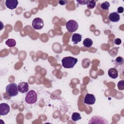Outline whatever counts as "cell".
<instances>
[{
  "mask_svg": "<svg viewBox=\"0 0 124 124\" xmlns=\"http://www.w3.org/2000/svg\"><path fill=\"white\" fill-rule=\"evenodd\" d=\"M78 62V59L71 56L65 57L62 60V65L65 68H72Z\"/></svg>",
  "mask_w": 124,
  "mask_h": 124,
  "instance_id": "cell-1",
  "label": "cell"
},
{
  "mask_svg": "<svg viewBox=\"0 0 124 124\" xmlns=\"http://www.w3.org/2000/svg\"><path fill=\"white\" fill-rule=\"evenodd\" d=\"M82 36L79 33H74L72 37V41L74 44H77L81 41Z\"/></svg>",
  "mask_w": 124,
  "mask_h": 124,
  "instance_id": "cell-12",
  "label": "cell"
},
{
  "mask_svg": "<svg viewBox=\"0 0 124 124\" xmlns=\"http://www.w3.org/2000/svg\"><path fill=\"white\" fill-rule=\"evenodd\" d=\"M117 87L119 90H123L124 89V81L123 80L119 81L117 84Z\"/></svg>",
  "mask_w": 124,
  "mask_h": 124,
  "instance_id": "cell-19",
  "label": "cell"
},
{
  "mask_svg": "<svg viewBox=\"0 0 124 124\" xmlns=\"http://www.w3.org/2000/svg\"><path fill=\"white\" fill-rule=\"evenodd\" d=\"M44 21L40 17L35 18L32 22V26L35 30H41L44 27Z\"/></svg>",
  "mask_w": 124,
  "mask_h": 124,
  "instance_id": "cell-5",
  "label": "cell"
},
{
  "mask_svg": "<svg viewBox=\"0 0 124 124\" xmlns=\"http://www.w3.org/2000/svg\"><path fill=\"white\" fill-rule=\"evenodd\" d=\"M117 13H122L124 12V8L122 6L119 7L117 9Z\"/></svg>",
  "mask_w": 124,
  "mask_h": 124,
  "instance_id": "cell-22",
  "label": "cell"
},
{
  "mask_svg": "<svg viewBox=\"0 0 124 124\" xmlns=\"http://www.w3.org/2000/svg\"><path fill=\"white\" fill-rule=\"evenodd\" d=\"M96 5V1L93 0H89L88 3L87 4V8L89 9H93Z\"/></svg>",
  "mask_w": 124,
  "mask_h": 124,
  "instance_id": "cell-16",
  "label": "cell"
},
{
  "mask_svg": "<svg viewBox=\"0 0 124 124\" xmlns=\"http://www.w3.org/2000/svg\"><path fill=\"white\" fill-rule=\"evenodd\" d=\"M10 111L9 106L4 103H1L0 104V115H6Z\"/></svg>",
  "mask_w": 124,
  "mask_h": 124,
  "instance_id": "cell-8",
  "label": "cell"
},
{
  "mask_svg": "<svg viewBox=\"0 0 124 124\" xmlns=\"http://www.w3.org/2000/svg\"><path fill=\"white\" fill-rule=\"evenodd\" d=\"M89 0H77V2L80 5H85V4H87L88 3V2H89Z\"/></svg>",
  "mask_w": 124,
  "mask_h": 124,
  "instance_id": "cell-20",
  "label": "cell"
},
{
  "mask_svg": "<svg viewBox=\"0 0 124 124\" xmlns=\"http://www.w3.org/2000/svg\"><path fill=\"white\" fill-rule=\"evenodd\" d=\"M66 28L69 32H73L78 30V24L76 21L74 20H70L66 23Z\"/></svg>",
  "mask_w": 124,
  "mask_h": 124,
  "instance_id": "cell-4",
  "label": "cell"
},
{
  "mask_svg": "<svg viewBox=\"0 0 124 124\" xmlns=\"http://www.w3.org/2000/svg\"><path fill=\"white\" fill-rule=\"evenodd\" d=\"M5 44L9 47H12L16 45V41L13 39H8L6 41Z\"/></svg>",
  "mask_w": 124,
  "mask_h": 124,
  "instance_id": "cell-14",
  "label": "cell"
},
{
  "mask_svg": "<svg viewBox=\"0 0 124 124\" xmlns=\"http://www.w3.org/2000/svg\"><path fill=\"white\" fill-rule=\"evenodd\" d=\"M71 118L72 119V120L74 122H76L77 121L79 120L80 119H81L80 114L78 112H74L72 114V117Z\"/></svg>",
  "mask_w": 124,
  "mask_h": 124,
  "instance_id": "cell-15",
  "label": "cell"
},
{
  "mask_svg": "<svg viewBox=\"0 0 124 124\" xmlns=\"http://www.w3.org/2000/svg\"><path fill=\"white\" fill-rule=\"evenodd\" d=\"M67 2H68V1H66V0H60V1H59V4L60 5H64V4H66Z\"/></svg>",
  "mask_w": 124,
  "mask_h": 124,
  "instance_id": "cell-23",
  "label": "cell"
},
{
  "mask_svg": "<svg viewBox=\"0 0 124 124\" xmlns=\"http://www.w3.org/2000/svg\"><path fill=\"white\" fill-rule=\"evenodd\" d=\"M115 63L119 65H121L124 63V59L122 57H118L116 58V59L115 60Z\"/></svg>",
  "mask_w": 124,
  "mask_h": 124,
  "instance_id": "cell-18",
  "label": "cell"
},
{
  "mask_svg": "<svg viewBox=\"0 0 124 124\" xmlns=\"http://www.w3.org/2000/svg\"><path fill=\"white\" fill-rule=\"evenodd\" d=\"M37 93L34 90L30 91L26 95L25 101L29 104H32L37 101Z\"/></svg>",
  "mask_w": 124,
  "mask_h": 124,
  "instance_id": "cell-3",
  "label": "cell"
},
{
  "mask_svg": "<svg viewBox=\"0 0 124 124\" xmlns=\"http://www.w3.org/2000/svg\"><path fill=\"white\" fill-rule=\"evenodd\" d=\"M29 89V84L26 82H21L17 85V89L19 92L24 93H27Z\"/></svg>",
  "mask_w": 124,
  "mask_h": 124,
  "instance_id": "cell-6",
  "label": "cell"
},
{
  "mask_svg": "<svg viewBox=\"0 0 124 124\" xmlns=\"http://www.w3.org/2000/svg\"><path fill=\"white\" fill-rule=\"evenodd\" d=\"M6 92L10 97L16 96L18 94L17 85L15 83H11L6 87Z\"/></svg>",
  "mask_w": 124,
  "mask_h": 124,
  "instance_id": "cell-2",
  "label": "cell"
},
{
  "mask_svg": "<svg viewBox=\"0 0 124 124\" xmlns=\"http://www.w3.org/2000/svg\"><path fill=\"white\" fill-rule=\"evenodd\" d=\"M95 100V97L93 94L87 93L84 97V103L85 104L91 105L94 104Z\"/></svg>",
  "mask_w": 124,
  "mask_h": 124,
  "instance_id": "cell-7",
  "label": "cell"
},
{
  "mask_svg": "<svg viewBox=\"0 0 124 124\" xmlns=\"http://www.w3.org/2000/svg\"><path fill=\"white\" fill-rule=\"evenodd\" d=\"M109 6H110V4L108 1H105L101 4V8L103 10H108Z\"/></svg>",
  "mask_w": 124,
  "mask_h": 124,
  "instance_id": "cell-17",
  "label": "cell"
},
{
  "mask_svg": "<svg viewBox=\"0 0 124 124\" xmlns=\"http://www.w3.org/2000/svg\"><path fill=\"white\" fill-rule=\"evenodd\" d=\"M93 44V42L90 38H86L83 41V44L84 46L87 48L90 47Z\"/></svg>",
  "mask_w": 124,
  "mask_h": 124,
  "instance_id": "cell-13",
  "label": "cell"
},
{
  "mask_svg": "<svg viewBox=\"0 0 124 124\" xmlns=\"http://www.w3.org/2000/svg\"><path fill=\"white\" fill-rule=\"evenodd\" d=\"M108 75L110 78L115 79L118 76V72L115 68H111L108 70Z\"/></svg>",
  "mask_w": 124,
  "mask_h": 124,
  "instance_id": "cell-11",
  "label": "cell"
},
{
  "mask_svg": "<svg viewBox=\"0 0 124 124\" xmlns=\"http://www.w3.org/2000/svg\"><path fill=\"white\" fill-rule=\"evenodd\" d=\"M5 5L9 9L13 10L17 7L18 5V1L17 0H6L5 1Z\"/></svg>",
  "mask_w": 124,
  "mask_h": 124,
  "instance_id": "cell-9",
  "label": "cell"
},
{
  "mask_svg": "<svg viewBox=\"0 0 124 124\" xmlns=\"http://www.w3.org/2000/svg\"><path fill=\"white\" fill-rule=\"evenodd\" d=\"M114 43H115V45H120V44H121L122 41H121V40L120 38H116V39H115L114 40Z\"/></svg>",
  "mask_w": 124,
  "mask_h": 124,
  "instance_id": "cell-21",
  "label": "cell"
},
{
  "mask_svg": "<svg viewBox=\"0 0 124 124\" xmlns=\"http://www.w3.org/2000/svg\"><path fill=\"white\" fill-rule=\"evenodd\" d=\"M108 18L110 21L113 22H117L120 20V16L117 12H114L110 13L108 15Z\"/></svg>",
  "mask_w": 124,
  "mask_h": 124,
  "instance_id": "cell-10",
  "label": "cell"
}]
</instances>
